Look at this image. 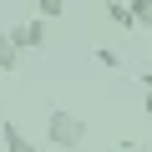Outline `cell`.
Here are the masks:
<instances>
[{
  "label": "cell",
  "instance_id": "cell-6",
  "mask_svg": "<svg viewBox=\"0 0 152 152\" xmlns=\"http://www.w3.org/2000/svg\"><path fill=\"white\" fill-rule=\"evenodd\" d=\"M36 15L41 20H61L66 15V0H36Z\"/></svg>",
  "mask_w": 152,
  "mask_h": 152
},
{
  "label": "cell",
  "instance_id": "cell-1",
  "mask_svg": "<svg viewBox=\"0 0 152 152\" xmlns=\"http://www.w3.org/2000/svg\"><path fill=\"white\" fill-rule=\"evenodd\" d=\"M46 142L61 147V152H76V147L86 142V122L76 117V112H66V107H56V112L46 117Z\"/></svg>",
  "mask_w": 152,
  "mask_h": 152
},
{
  "label": "cell",
  "instance_id": "cell-3",
  "mask_svg": "<svg viewBox=\"0 0 152 152\" xmlns=\"http://www.w3.org/2000/svg\"><path fill=\"white\" fill-rule=\"evenodd\" d=\"M0 147H5V152H41V147L26 137L20 122H0Z\"/></svg>",
  "mask_w": 152,
  "mask_h": 152
},
{
  "label": "cell",
  "instance_id": "cell-5",
  "mask_svg": "<svg viewBox=\"0 0 152 152\" xmlns=\"http://www.w3.org/2000/svg\"><path fill=\"white\" fill-rule=\"evenodd\" d=\"M20 66V46H15V36L0 26V71H15Z\"/></svg>",
  "mask_w": 152,
  "mask_h": 152
},
{
  "label": "cell",
  "instance_id": "cell-2",
  "mask_svg": "<svg viewBox=\"0 0 152 152\" xmlns=\"http://www.w3.org/2000/svg\"><path fill=\"white\" fill-rule=\"evenodd\" d=\"M46 26H51V20L31 15L26 26H15V31H10V36H15V46H20V56H31V51H46Z\"/></svg>",
  "mask_w": 152,
  "mask_h": 152
},
{
  "label": "cell",
  "instance_id": "cell-7",
  "mask_svg": "<svg viewBox=\"0 0 152 152\" xmlns=\"http://www.w3.org/2000/svg\"><path fill=\"white\" fill-rule=\"evenodd\" d=\"M91 56H96V66H107V71H122V56H117L112 46H96Z\"/></svg>",
  "mask_w": 152,
  "mask_h": 152
},
{
  "label": "cell",
  "instance_id": "cell-4",
  "mask_svg": "<svg viewBox=\"0 0 152 152\" xmlns=\"http://www.w3.org/2000/svg\"><path fill=\"white\" fill-rule=\"evenodd\" d=\"M107 20H112L117 31H142V26H137V15H132V5H127V0H107Z\"/></svg>",
  "mask_w": 152,
  "mask_h": 152
},
{
  "label": "cell",
  "instance_id": "cell-8",
  "mask_svg": "<svg viewBox=\"0 0 152 152\" xmlns=\"http://www.w3.org/2000/svg\"><path fill=\"white\" fill-rule=\"evenodd\" d=\"M132 5V15H137V26H152V0H127Z\"/></svg>",
  "mask_w": 152,
  "mask_h": 152
},
{
  "label": "cell",
  "instance_id": "cell-9",
  "mask_svg": "<svg viewBox=\"0 0 152 152\" xmlns=\"http://www.w3.org/2000/svg\"><path fill=\"white\" fill-rule=\"evenodd\" d=\"M142 112L152 117V71H142Z\"/></svg>",
  "mask_w": 152,
  "mask_h": 152
}]
</instances>
